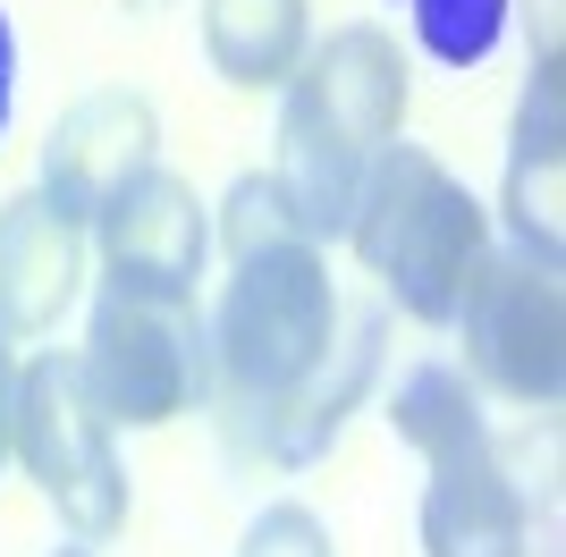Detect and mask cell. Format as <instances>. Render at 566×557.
Returning <instances> with one entry per match:
<instances>
[{"instance_id": "6da1fadb", "label": "cell", "mask_w": 566, "mask_h": 557, "mask_svg": "<svg viewBox=\"0 0 566 557\" xmlns=\"http://www.w3.org/2000/svg\"><path fill=\"white\" fill-rule=\"evenodd\" d=\"M406 127V60L398 34L380 25H338L331 43H313L287 76V111H280V186L296 237H347L364 169L380 161V144H398Z\"/></svg>"}, {"instance_id": "7a4b0ae2", "label": "cell", "mask_w": 566, "mask_h": 557, "mask_svg": "<svg viewBox=\"0 0 566 557\" xmlns=\"http://www.w3.org/2000/svg\"><path fill=\"white\" fill-rule=\"evenodd\" d=\"M355 262L389 287L406 322H449L457 296H465L473 262L491 254V220L465 195V178L431 161L423 144H380V161L364 169V195H355Z\"/></svg>"}, {"instance_id": "3957f363", "label": "cell", "mask_w": 566, "mask_h": 557, "mask_svg": "<svg viewBox=\"0 0 566 557\" xmlns=\"http://www.w3.org/2000/svg\"><path fill=\"white\" fill-rule=\"evenodd\" d=\"M338 287L322 245L305 237H280V245H254V254H229V287L212 304V329H203V364H212L220 397L237 414H262L280 406L296 380H305L338 338Z\"/></svg>"}, {"instance_id": "277c9868", "label": "cell", "mask_w": 566, "mask_h": 557, "mask_svg": "<svg viewBox=\"0 0 566 557\" xmlns=\"http://www.w3.org/2000/svg\"><path fill=\"white\" fill-rule=\"evenodd\" d=\"M9 456L25 464V482L60 507V524H69L76 540H111L118 524H127V464H118V448H111V422H102L76 355H34V364H18Z\"/></svg>"}, {"instance_id": "5b68a950", "label": "cell", "mask_w": 566, "mask_h": 557, "mask_svg": "<svg viewBox=\"0 0 566 557\" xmlns=\"http://www.w3.org/2000/svg\"><path fill=\"white\" fill-rule=\"evenodd\" d=\"M85 389H94L102 422H127V431H153V422H178L203 397V322H195V296H161V287H102L94 329H85Z\"/></svg>"}, {"instance_id": "8992f818", "label": "cell", "mask_w": 566, "mask_h": 557, "mask_svg": "<svg viewBox=\"0 0 566 557\" xmlns=\"http://www.w3.org/2000/svg\"><path fill=\"white\" fill-rule=\"evenodd\" d=\"M457 338H465V380L507 397V406H558L566 389V287L558 262L533 254H482L457 296Z\"/></svg>"}, {"instance_id": "52a82bcc", "label": "cell", "mask_w": 566, "mask_h": 557, "mask_svg": "<svg viewBox=\"0 0 566 557\" xmlns=\"http://www.w3.org/2000/svg\"><path fill=\"white\" fill-rule=\"evenodd\" d=\"M153 153H161V118H153L144 93H118V85L85 93V102H69L51 118V136H43V195L76 229H94L102 211L153 169Z\"/></svg>"}, {"instance_id": "ba28073f", "label": "cell", "mask_w": 566, "mask_h": 557, "mask_svg": "<svg viewBox=\"0 0 566 557\" xmlns=\"http://www.w3.org/2000/svg\"><path fill=\"white\" fill-rule=\"evenodd\" d=\"M102 271L118 287H161V296H195L203 254H212V220H203V195H195L178 169H144L127 195L94 220Z\"/></svg>"}, {"instance_id": "9c48e42d", "label": "cell", "mask_w": 566, "mask_h": 557, "mask_svg": "<svg viewBox=\"0 0 566 557\" xmlns=\"http://www.w3.org/2000/svg\"><path fill=\"white\" fill-rule=\"evenodd\" d=\"M85 229L51 203L43 186H25L0 203V329L9 338H43L85 287Z\"/></svg>"}, {"instance_id": "30bf717a", "label": "cell", "mask_w": 566, "mask_h": 557, "mask_svg": "<svg viewBox=\"0 0 566 557\" xmlns=\"http://www.w3.org/2000/svg\"><path fill=\"white\" fill-rule=\"evenodd\" d=\"M380 338H389V313H338V338L331 355L280 397V406H262L254 422V448L271 464H313L331 456V440L347 431V414L364 406V389L380 380Z\"/></svg>"}, {"instance_id": "8fae6325", "label": "cell", "mask_w": 566, "mask_h": 557, "mask_svg": "<svg viewBox=\"0 0 566 557\" xmlns=\"http://www.w3.org/2000/svg\"><path fill=\"white\" fill-rule=\"evenodd\" d=\"M566 60L558 51H542L533 60V85H524L516 102V136H507V195H499V211H507V229H516V254L533 262H558L566 245Z\"/></svg>"}, {"instance_id": "7c38bea8", "label": "cell", "mask_w": 566, "mask_h": 557, "mask_svg": "<svg viewBox=\"0 0 566 557\" xmlns=\"http://www.w3.org/2000/svg\"><path fill=\"white\" fill-rule=\"evenodd\" d=\"M423 557H533V507H524L516 473L491 448H473L457 464H431Z\"/></svg>"}, {"instance_id": "4fadbf2b", "label": "cell", "mask_w": 566, "mask_h": 557, "mask_svg": "<svg viewBox=\"0 0 566 557\" xmlns=\"http://www.w3.org/2000/svg\"><path fill=\"white\" fill-rule=\"evenodd\" d=\"M313 51V0H203V60L220 85H287Z\"/></svg>"}, {"instance_id": "5bb4252c", "label": "cell", "mask_w": 566, "mask_h": 557, "mask_svg": "<svg viewBox=\"0 0 566 557\" xmlns=\"http://www.w3.org/2000/svg\"><path fill=\"white\" fill-rule=\"evenodd\" d=\"M389 422H398V440L423 464H457V456H473V448H491L482 389H473L457 364H415L398 380V397H389Z\"/></svg>"}, {"instance_id": "9a60e30c", "label": "cell", "mask_w": 566, "mask_h": 557, "mask_svg": "<svg viewBox=\"0 0 566 557\" xmlns=\"http://www.w3.org/2000/svg\"><path fill=\"white\" fill-rule=\"evenodd\" d=\"M507 9L516 0H406V25L440 69H482L507 43Z\"/></svg>"}, {"instance_id": "2e32d148", "label": "cell", "mask_w": 566, "mask_h": 557, "mask_svg": "<svg viewBox=\"0 0 566 557\" xmlns=\"http://www.w3.org/2000/svg\"><path fill=\"white\" fill-rule=\"evenodd\" d=\"M237 557H338L331 549V524L313 507H296V498H280V507H262L254 524H245V540H237Z\"/></svg>"}, {"instance_id": "e0dca14e", "label": "cell", "mask_w": 566, "mask_h": 557, "mask_svg": "<svg viewBox=\"0 0 566 557\" xmlns=\"http://www.w3.org/2000/svg\"><path fill=\"white\" fill-rule=\"evenodd\" d=\"M220 237H229V254H254V245H280V237H296V220H287L280 186L271 178H237L229 186V220H220ZM313 245V237H305Z\"/></svg>"}, {"instance_id": "ac0fdd59", "label": "cell", "mask_w": 566, "mask_h": 557, "mask_svg": "<svg viewBox=\"0 0 566 557\" xmlns=\"http://www.w3.org/2000/svg\"><path fill=\"white\" fill-rule=\"evenodd\" d=\"M9 111H18V25L0 9V136H9Z\"/></svg>"}, {"instance_id": "d6986e66", "label": "cell", "mask_w": 566, "mask_h": 557, "mask_svg": "<svg viewBox=\"0 0 566 557\" xmlns=\"http://www.w3.org/2000/svg\"><path fill=\"white\" fill-rule=\"evenodd\" d=\"M9 414H18V355H9V329H0V464H9Z\"/></svg>"}, {"instance_id": "ffe728a7", "label": "cell", "mask_w": 566, "mask_h": 557, "mask_svg": "<svg viewBox=\"0 0 566 557\" xmlns=\"http://www.w3.org/2000/svg\"><path fill=\"white\" fill-rule=\"evenodd\" d=\"M51 557H85V549H51Z\"/></svg>"}]
</instances>
